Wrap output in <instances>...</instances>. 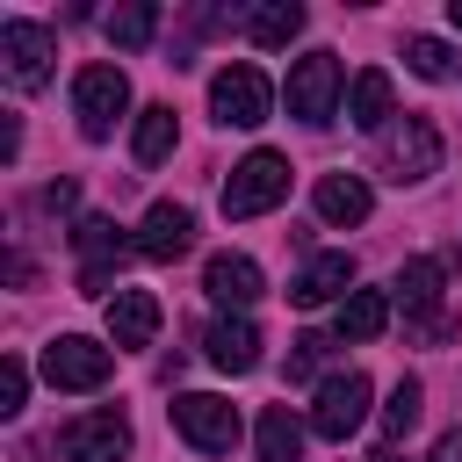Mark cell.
<instances>
[{"label": "cell", "instance_id": "3", "mask_svg": "<svg viewBox=\"0 0 462 462\" xmlns=\"http://www.w3.org/2000/svg\"><path fill=\"white\" fill-rule=\"evenodd\" d=\"M51 58H58V36L43 22H22V14L0 22V72H7L14 94H36L51 79Z\"/></svg>", "mask_w": 462, "mask_h": 462}, {"label": "cell", "instance_id": "9", "mask_svg": "<svg viewBox=\"0 0 462 462\" xmlns=\"http://www.w3.org/2000/svg\"><path fill=\"white\" fill-rule=\"evenodd\" d=\"M368 375L361 368H346V375H325L318 383V404H310V433L318 440H346V433H361V419H368Z\"/></svg>", "mask_w": 462, "mask_h": 462}, {"label": "cell", "instance_id": "1", "mask_svg": "<svg viewBox=\"0 0 462 462\" xmlns=\"http://www.w3.org/2000/svg\"><path fill=\"white\" fill-rule=\"evenodd\" d=\"M123 108H130V79H123V65H79L72 72V116H79V137H116V123H123Z\"/></svg>", "mask_w": 462, "mask_h": 462}, {"label": "cell", "instance_id": "22", "mask_svg": "<svg viewBox=\"0 0 462 462\" xmlns=\"http://www.w3.org/2000/svg\"><path fill=\"white\" fill-rule=\"evenodd\" d=\"M173 137H180V123H173V108H166V101H152V108H137V137H130V152H137V166H159V159L173 152Z\"/></svg>", "mask_w": 462, "mask_h": 462}, {"label": "cell", "instance_id": "13", "mask_svg": "<svg viewBox=\"0 0 462 462\" xmlns=\"http://www.w3.org/2000/svg\"><path fill=\"white\" fill-rule=\"evenodd\" d=\"M188 245H195V209H180V202H152L144 224H137V253L166 267V260H180Z\"/></svg>", "mask_w": 462, "mask_h": 462}, {"label": "cell", "instance_id": "8", "mask_svg": "<svg viewBox=\"0 0 462 462\" xmlns=\"http://www.w3.org/2000/svg\"><path fill=\"white\" fill-rule=\"evenodd\" d=\"M173 433L202 455H231L238 448V404H224L209 390H188V397H173Z\"/></svg>", "mask_w": 462, "mask_h": 462}, {"label": "cell", "instance_id": "5", "mask_svg": "<svg viewBox=\"0 0 462 462\" xmlns=\"http://www.w3.org/2000/svg\"><path fill=\"white\" fill-rule=\"evenodd\" d=\"M267 108H274V87H267L260 65H224V72L209 79V116H217L224 130H260Z\"/></svg>", "mask_w": 462, "mask_h": 462}, {"label": "cell", "instance_id": "30", "mask_svg": "<svg viewBox=\"0 0 462 462\" xmlns=\"http://www.w3.org/2000/svg\"><path fill=\"white\" fill-rule=\"evenodd\" d=\"M426 462H462V426H455V433H440V440H433V455H426Z\"/></svg>", "mask_w": 462, "mask_h": 462}, {"label": "cell", "instance_id": "20", "mask_svg": "<svg viewBox=\"0 0 462 462\" xmlns=\"http://www.w3.org/2000/svg\"><path fill=\"white\" fill-rule=\"evenodd\" d=\"M390 303H404L411 318H433L440 310V260H404L390 282Z\"/></svg>", "mask_w": 462, "mask_h": 462}, {"label": "cell", "instance_id": "29", "mask_svg": "<svg viewBox=\"0 0 462 462\" xmlns=\"http://www.w3.org/2000/svg\"><path fill=\"white\" fill-rule=\"evenodd\" d=\"M72 202H79V188H72V180H51V188H43V209H51V217H65Z\"/></svg>", "mask_w": 462, "mask_h": 462}, {"label": "cell", "instance_id": "4", "mask_svg": "<svg viewBox=\"0 0 462 462\" xmlns=\"http://www.w3.org/2000/svg\"><path fill=\"white\" fill-rule=\"evenodd\" d=\"M289 116L296 123H332V108H339V94H346V65L332 58V51H310V58H296L289 65Z\"/></svg>", "mask_w": 462, "mask_h": 462}, {"label": "cell", "instance_id": "2", "mask_svg": "<svg viewBox=\"0 0 462 462\" xmlns=\"http://www.w3.org/2000/svg\"><path fill=\"white\" fill-rule=\"evenodd\" d=\"M282 195H289V159L260 144V152H245V159L231 166V180H224V217H267Z\"/></svg>", "mask_w": 462, "mask_h": 462}, {"label": "cell", "instance_id": "10", "mask_svg": "<svg viewBox=\"0 0 462 462\" xmlns=\"http://www.w3.org/2000/svg\"><path fill=\"white\" fill-rule=\"evenodd\" d=\"M58 455L65 462H123L130 455V419L123 411H79L58 426Z\"/></svg>", "mask_w": 462, "mask_h": 462}, {"label": "cell", "instance_id": "25", "mask_svg": "<svg viewBox=\"0 0 462 462\" xmlns=\"http://www.w3.org/2000/svg\"><path fill=\"white\" fill-rule=\"evenodd\" d=\"M419 411H426V390H419L411 375H397V390H390V404H383V433L404 440V433L419 426Z\"/></svg>", "mask_w": 462, "mask_h": 462}, {"label": "cell", "instance_id": "27", "mask_svg": "<svg viewBox=\"0 0 462 462\" xmlns=\"http://www.w3.org/2000/svg\"><path fill=\"white\" fill-rule=\"evenodd\" d=\"M325 354H332V339H325V332H303V339L289 346V383H310V375L325 368Z\"/></svg>", "mask_w": 462, "mask_h": 462}, {"label": "cell", "instance_id": "23", "mask_svg": "<svg viewBox=\"0 0 462 462\" xmlns=\"http://www.w3.org/2000/svg\"><path fill=\"white\" fill-rule=\"evenodd\" d=\"M383 325H390V296L383 289H354L339 303V339H375Z\"/></svg>", "mask_w": 462, "mask_h": 462}, {"label": "cell", "instance_id": "17", "mask_svg": "<svg viewBox=\"0 0 462 462\" xmlns=\"http://www.w3.org/2000/svg\"><path fill=\"white\" fill-rule=\"evenodd\" d=\"M390 101H397L390 72L368 65V72H354V87H346V123H354V130H383V123H390Z\"/></svg>", "mask_w": 462, "mask_h": 462}, {"label": "cell", "instance_id": "31", "mask_svg": "<svg viewBox=\"0 0 462 462\" xmlns=\"http://www.w3.org/2000/svg\"><path fill=\"white\" fill-rule=\"evenodd\" d=\"M368 462H397V448H375V455H368Z\"/></svg>", "mask_w": 462, "mask_h": 462}, {"label": "cell", "instance_id": "14", "mask_svg": "<svg viewBox=\"0 0 462 462\" xmlns=\"http://www.w3.org/2000/svg\"><path fill=\"white\" fill-rule=\"evenodd\" d=\"M346 296H354V260H346V253H310L303 274L289 282V303H303V310H318V303H346Z\"/></svg>", "mask_w": 462, "mask_h": 462}, {"label": "cell", "instance_id": "15", "mask_svg": "<svg viewBox=\"0 0 462 462\" xmlns=\"http://www.w3.org/2000/svg\"><path fill=\"white\" fill-rule=\"evenodd\" d=\"M108 339L116 346H152L159 339V296L152 289H116L108 296Z\"/></svg>", "mask_w": 462, "mask_h": 462}, {"label": "cell", "instance_id": "7", "mask_svg": "<svg viewBox=\"0 0 462 462\" xmlns=\"http://www.w3.org/2000/svg\"><path fill=\"white\" fill-rule=\"evenodd\" d=\"M108 368H116V354H108L101 339H87V332H58V339L43 346V383H51V390H101Z\"/></svg>", "mask_w": 462, "mask_h": 462}, {"label": "cell", "instance_id": "21", "mask_svg": "<svg viewBox=\"0 0 462 462\" xmlns=\"http://www.w3.org/2000/svg\"><path fill=\"white\" fill-rule=\"evenodd\" d=\"M245 36H253L260 51H282V43L303 36V7H296V0H267V7L245 14Z\"/></svg>", "mask_w": 462, "mask_h": 462}, {"label": "cell", "instance_id": "28", "mask_svg": "<svg viewBox=\"0 0 462 462\" xmlns=\"http://www.w3.org/2000/svg\"><path fill=\"white\" fill-rule=\"evenodd\" d=\"M22 397H29V368L7 354V361H0V419H14V411H22Z\"/></svg>", "mask_w": 462, "mask_h": 462}, {"label": "cell", "instance_id": "16", "mask_svg": "<svg viewBox=\"0 0 462 462\" xmlns=\"http://www.w3.org/2000/svg\"><path fill=\"white\" fill-rule=\"evenodd\" d=\"M202 346H209V361H217L224 375H245V368H260V325H253V318H217Z\"/></svg>", "mask_w": 462, "mask_h": 462}, {"label": "cell", "instance_id": "32", "mask_svg": "<svg viewBox=\"0 0 462 462\" xmlns=\"http://www.w3.org/2000/svg\"><path fill=\"white\" fill-rule=\"evenodd\" d=\"M448 22H455V29H462V0H448Z\"/></svg>", "mask_w": 462, "mask_h": 462}, {"label": "cell", "instance_id": "12", "mask_svg": "<svg viewBox=\"0 0 462 462\" xmlns=\"http://www.w3.org/2000/svg\"><path fill=\"white\" fill-rule=\"evenodd\" d=\"M202 289H209V303H224V310H238V318H245V303H260L267 274H260V260H253V253H209Z\"/></svg>", "mask_w": 462, "mask_h": 462}, {"label": "cell", "instance_id": "26", "mask_svg": "<svg viewBox=\"0 0 462 462\" xmlns=\"http://www.w3.org/2000/svg\"><path fill=\"white\" fill-rule=\"evenodd\" d=\"M404 65H411L419 79H455V51H448L440 36H404Z\"/></svg>", "mask_w": 462, "mask_h": 462}, {"label": "cell", "instance_id": "6", "mask_svg": "<svg viewBox=\"0 0 462 462\" xmlns=\"http://www.w3.org/2000/svg\"><path fill=\"white\" fill-rule=\"evenodd\" d=\"M72 245H79V289H87V296H116V289H123L116 267L137 253V238H123L108 217H87V224L72 231Z\"/></svg>", "mask_w": 462, "mask_h": 462}, {"label": "cell", "instance_id": "11", "mask_svg": "<svg viewBox=\"0 0 462 462\" xmlns=\"http://www.w3.org/2000/svg\"><path fill=\"white\" fill-rule=\"evenodd\" d=\"M383 166H390V180H397V188L433 180V173H440V130H433L426 116H404V123L383 137Z\"/></svg>", "mask_w": 462, "mask_h": 462}, {"label": "cell", "instance_id": "24", "mask_svg": "<svg viewBox=\"0 0 462 462\" xmlns=\"http://www.w3.org/2000/svg\"><path fill=\"white\" fill-rule=\"evenodd\" d=\"M152 36H159V7H116L108 14V43L116 51H144Z\"/></svg>", "mask_w": 462, "mask_h": 462}, {"label": "cell", "instance_id": "19", "mask_svg": "<svg viewBox=\"0 0 462 462\" xmlns=\"http://www.w3.org/2000/svg\"><path fill=\"white\" fill-rule=\"evenodd\" d=\"M253 448H260V462H303V419L289 404H267L253 426Z\"/></svg>", "mask_w": 462, "mask_h": 462}, {"label": "cell", "instance_id": "18", "mask_svg": "<svg viewBox=\"0 0 462 462\" xmlns=\"http://www.w3.org/2000/svg\"><path fill=\"white\" fill-rule=\"evenodd\" d=\"M310 202H318V217H325V224H361V217L375 209V195H368V180H361V173H325Z\"/></svg>", "mask_w": 462, "mask_h": 462}]
</instances>
